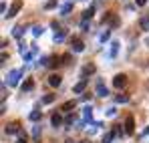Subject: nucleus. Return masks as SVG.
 I'll list each match as a JSON object with an SVG mask.
<instances>
[{
  "instance_id": "obj_1",
  "label": "nucleus",
  "mask_w": 149,
  "mask_h": 143,
  "mask_svg": "<svg viewBox=\"0 0 149 143\" xmlns=\"http://www.w3.org/2000/svg\"><path fill=\"white\" fill-rule=\"evenodd\" d=\"M20 77H22V71H20V69L10 71V75H8V85H10V87H16L18 81H20Z\"/></svg>"
},
{
  "instance_id": "obj_2",
  "label": "nucleus",
  "mask_w": 149,
  "mask_h": 143,
  "mask_svg": "<svg viewBox=\"0 0 149 143\" xmlns=\"http://www.w3.org/2000/svg\"><path fill=\"white\" fill-rule=\"evenodd\" d=\"M20 8H22V0H14V2H12V6L8 8V12H6V16H4V18H12V16H16Z\"/></svg>"
},
{
  "instance_id": "obj_3",
  "label": "nucleus",
  "mask_w": 149,
  "mask_h": 143,
  "mask_svg": "<svg viewBox=\"0 0 149 143\" xmlns=\"http://www.w3.org/2000/svg\"><path fill=\"white\" fill-rule=\"evenodd\" d=\"M125 133L127 135H133V131H135V121H133V115H129L127 119H125Z\"/></svg>"
},
{
  "instance_id": "obj_4",
  "label": "nucleus",
  "mask_w": 149,
  "mask_h": 143,
  "mask_svg": "<svg viewBox=\"0 0 149 143\" xmlns=\"http://www.w3.org/2000/svg\"><path fill=\"white\" fill-rule=\"evenodd\" d=\"M71 48H73L74 52H83V50H85V45H83V40H81V38H73Z\"/></svg>"
},
{
  "instance_id": "obj_5",
  "label": "nucleus",
  "mask_w": 149,
  "mask_h": 143,
  "mask_svg": "<svg viewBox=\"0 0 149 143\" xmlns=\"http://www.w3.org/2000/svg\"><path fill=\"white\" fill-rule=\"evenodd\" d=\"M125 83H127V77H125V75H115V79H113V85H115L117 89L125 87Z\"/></svg>"
},
{
  "instance_id": "obj_6",
  "label": "nucleus",
  "mask_w": 149,
  "mask_h": 143,
  "mask_svg": "<svg viewBox=\"0 0 149 143\" xmlns=\"http://www.w3.org/2000/svg\"><path fill=\"white\" fill-rule=\"evenodd\" d=\"M8 135H16V133H20V127H18V123H10V125H6V129H4Z\"/></svg>"
},
{
  "instance_id": "obj_7",
  "label": "nucleus",
  "mask_w": 149,
  "mask_h": 143,
  "mask_svg": "<svg viewBox=\"0 0 149 143\" xmlns=\"http://www.w3.org/2000/svg\"><path fill=\"white\" fill-rule=\"evenodd\" d=\"M87 83H89V79H83L81 83H77L73 87V93H83L85 91V87H87Z\"/></svg>"
},
{
  "instance_id": "obj_8",
  "label": "nucleus",
  "mask_w": 149,
  "mask_h": 143,
  "mask_svg": "<svg viewBox=\"0 0 149 143\" xmlns=\"http://www.w3.org/2000/svg\"><path fill=\"white\" fill-rule=\"evenodd\" d=\"M97 95H99V97H107V95H109V89L103 85V81L97 83Z\"/></svg>"
},
{
  "instance_id": "obj_9",
  "label": "nucleus",
  "mask_w": 149,
  "mask_h": 143,
  "mask_svg": "<svg viewBox=\"0 0 149 143\" xmlns=\"http://www.w3.org/2000/svg\"><path fill=\"white\" fill-rule=\"evenodd\" d=\"M49 85L50 87H58V85H61V75H56V73L50 75L49 77Z\"/></svg>"
},
{
  "instance_id": "obj_10",
  "label": "nucleus",
  "mask_w": 149,
  "mask_h": 143,
  "mask_svg": "<svg viewBox=\"0 0 149 143\" xmlns=\"http://www.w3.org/2000/svg\"><path fill=\"white\" fill-rule=\"evenodd\" d=\"M139 24H141V30H149V14H143Z\"/></svg>"
},
{
  "instance_id": "obj_11",
  "label": "nucleus",
  "mask_w": 149,
  "mask_h": 143,
  "mask_svg": "<svg viewBox=\"0 0 149 143\" xmlns=\"http://www.w3.org/2000/svg\"><path fill=\"white\" fill-rule=\"evenodd\" d=\"M22 32H24V26H22V24H18V26H14L12 36H14V38H20V36H22Z\"/></svg>"
},
{
  "instance_id": "obj_12",
  "label": "nucleus",
  "mask_w": 149,
  "mask_h": 143,
  "mask_svg": "<svg viewBox=\"0 0 149 143\" xmlns=\"http://www.w3.org/2000/svg\"><path fill=\"white\" fill-rule=\"evenodd\" d=\"M50 123H52V127H58V125L63 123V117H61L58 113H54V115L50 117Z\"/></svg>"
},
{
  "instance_id": "obj_13",
  "label": "nucleus",
  "mask_w": 149,
  "mask_h": 143,
  "mask_svg": "<svg viewBox=\"0 0 149 143\" xmlns=\"http://www.w3.org/2000/svg\"><path fill=\"white\" fill-rule=\"evenodd\" d=\"M91 117H93V109H91V107H85V109H83V119L91 121Z\"/></svg>"
},
{
  "instance_id": "obj_14",
  "label": "nucleus",
  "mask_w": 149,
  "mask_h": 143,
  "mask_svg": "<svg viewBox=\"0 0 149 143\" xmlns=\"http://www.w3.org/2000/svg\"><path fill=\"white\" fill-rule=\"evenodd\" d=\"M74 105H77L74 101H67V103H65V105L61 107V111H65V113H69L71 109H74Z\"/></svg>"
},
{
  "instance_id": "obj_15",
  "label": "nucleus",
  "mask_w": 149,
  "mask_h": 143,
  "mask_svg": "<svg viewBox=\"0 0 149 143\" xmlns=\"http://www.w3.org/2000/svg\"><path fill=\"white\" fill-rule=\"evenodd\" d=\"M93 12H95V8L91 6V8H87L85 12H83V20H91V16H93Z\"/></svg>"
},
{
  "instance_id": "obj_16",
  "label": "nucleus",
  "mask_w": 149,
  "mask_h": 143,
  "mask_svg": "<svg viewBox=\"0 0 149 143\" xmlns=\"http://www.w3.org/2000/svg\"><path fill=\"white\" fill-rule=\"evenodd\" d=\"M117 50H119V43L115 40V43H111V59L117 57Z\"/></svg>"
},
{
  "instance_id": "obj_17",
  "label": "nucleus",
  "mask_w": 149,
  "mask_h": 143,
  "mask_svg": "<svg viewBox=\"0 0 149 143\" xmlns=\"http://www.w3.org/2000/svg\"><path fill=\"white\" fill-rule=\"evenodd\" d=\"M71 10H73V4H71V2H69V4H65V6H63V8H61V14H63V16H67V14H69V12H71Z\"/></svg>"
},
{
  "instance_id": "obj_18",
  "label": "nucleus",
  "mask_w": 149,
  "mask_h": 143,
  "mask_svg": "<svg viewBox=\"0 0 149 143\" xmlns=\"http://www.w3.org/2000/svg\"><path fill=\"white\" fill-rule=\"evenodd\" d=\"M113 137H115V133H113V131L105 133V135H103V143H111V141H113Z\"/></svg>"
},
{
  "instance_id": "obj_19",
  "label": "nucleus",
  "mask_w": 149,
  "mask_h": 143,
  "mask_svg": "<svg viewBox=\"0 0 149 143\" xmlns=\"http://www.w3.org/2000/svg\"><path fill=\"white\" fill-rule=\"evenodd\" d=\"M36 50H38V48H36L34 45H32V47H30V52H28V54L24 57V61H32V57L36 54Z\"/></svg>"
},
{
  "instance_id": "obj_20",
  "label": "nucleus",
  "mask_w": 149,
  "mask_h": 143,
  "mask_svg": "<svg viewBox=\"0 0 149 143\" xmlns=\"http://www.w3.org/2000/svg\"><path fill=\"white\" fill-rule=\"evenodd\" d=\"M42 32H45V28H42V26H38V24H36V26H32V34H34V36H40Z\"/></svg>"
},
{
  "instance_id": "obj_21",
  "label": "nucleus",
  "mask_w": 149,
  "mask_h": 143,
  "mask_svg": "<svg viewBox=\"0 0 149 143\" xmlns=\"http://www.w3.org/2000/svg\"><path fill=\"white\" fill-rule=\"evenodd\" d=\"M32 137L38 141V137H40V125H36V127H32Z\"/></svg>"
},
{
  "instance_id": "obj_22",
  "label": "nucleus",
  "mask_w": 149,
  "mask_h": 143,
  "mask_svg": "<svg viewBox=\"0 0 149 143\" xmlns=\"http://www.w3.org/2000/svg\"><path fill=\"white\" fill-rule=\"evenodd\" d=\"M40 117H42V113H40V111H32V113H30V121H38Z\"/></svg>"
},
{
  "instance_id": "obj_23",
  "label": "nucleus",
  "mask_w": 149,
  "mask_h": 143,
  "mask_svg": "<svg viewBox=\"0 0 149 143\" xmlns=\"http://www.w3.org/2000/svg\"><path fill=\"white\" fill-rule=\"evenodd\" d=\"M115 101H117V103H127L129 97H127V95H117V97H115Z\"/></svg>"
},
{
  "instance_id": "obj_24",
  "label": "nucleus",
  "mask_w": 149,
  "mask_h": 143,
  "mask_svg": "<svg viewBox=\"0 0 149 143\" xmlns=\"http://www.w3.org/2000/svg\"><path fill=\"white\" fill-rule=\"evenodd\" d=\"M32 87H34V83H32V81H26L24 85H22V91H30Z\"/></svg>"
},
{
  "instance_id": "obj_25",
  "label": "nucleus",
  "mask_w": 149,
  "mask_h": 143,
  "mask_svg": "<svg viewBox=\"0 0 149 143\" xmlns=\"http://www.w3.org/2000/svg\"><path fill=\"white\" fill-rule=\"evenodd\" d=\"M83 73H85V75H91V73H95V67H93V65H87V67L83 69Z\"/></svg>"
},
{
  "instance_id": "obj_26",
  "label": "nucleus",
  "mask_w": 149,
  "mask_h": 143,
  "mask_svg": "<svg viewBox=\"0 0 149 143\" xmlns=\"http://www.w3.org/2000/svg\"><path fill=\"white\" fill-rule=\"evenodd\" d=\"M63 38H65V32H63V30H58V32L54 34V40H56V43H61Z\"/></svg>"
},
{
  "instance_id": "obj_27",
  "label": "nucleus",
  "mask_w": 149,
  "mask_h": 143,
  "mask_svg": "<svg viewBox=\"0 0 149 143\" xmlns=\"http://www.w3.org/2000/svg\"><path fill=\"white\" fill-rule=\"evenodd\" d=\"M54 101V95H47V97H42V103L45 105H49V103H52Z\"/></svg>"
},
{
  "instance_id": "obj_28",
  "label": "nucleus",
  "mask_w": 149,
  "mask_h": 143,
  "mask_svg": "<svg viewBox=\"0 0 149 143\" xmlns=\"http://www.w3.org/2000/svg\"><path fill=\"white\" fill-rule=\"evenodd\" d=\"M109 36H111V32H109V30H105V32H103V34L99 36V38H101V43H105V40H109Z\"/></svg>"
},
{
  "instance_id": "obj_29",
  "label": "nucleus",
  "mask_w": 149,
  "mask_h": 143,
  "mask_svg": "<svg viewBox=\"0 0 149 143\" xmlns=\"http://www.w3.org/2000/svg\"><path fill=\"white\" fill-rule=\"evenodd\" d=\"M117 111H115V107H111V109H107V117H113Z\"/></svg>"
},
{
  "instance_id": "obj_30",
  "label": "nucleus",
  "mask_w": 149,
  "mask_h": 143,
  "mask_svg": "<svg viewBox=\"0 0 149 143\" xmlns=\"http://www.w3.org/2000/svg\"><path fill=\"white\" fill-rule=\"evenodd\" d=\"M54 6H56V2H54V0H49V2H47V6H45V8H54Z\"/></svg>"
},
{
  "instance_id": "obj_31",
  "label": "nucleus",
  "mask_w": 149,
  "mask_h": 143,
  "mask_svg": "<svg viewBox=\"0 0 149 143\" xmlns=\"http://www.w3.org/2000/svg\"><path fill=\"white\" fill-rule=\"evenodd\" d=\"M81 28L87 32V28H89V20H83V22H81Z\"/></svg>"
},
{
  "instance_id": "obj_32",
  "label": "nucleus",
  "mask_w": 149,
  "mask_h": 143,
  "mask_svg": "<svg viewBox=\"0 0 149 143\" xmlns=\"http://www.w3.org/2000/svg\"><path fill=\"white\" fill-rule=\"evenodd\" d=\"M73 121H74V115H67V123L69 125H73Z\"/></svg>"
},
{
  "instance_id": "obj_33",
  "label": "nucleus",
  "mask_w": 149,
  "mask_h": 143,
  "mask_svg": "<svg viewBox=\"0 0 149 143\" xmlns=\"http://www.w3.org/2000/svg\"><path fill=\"white\" fill-rule=\"evenodd\" d=\"M145 2H147V0H135V4H137V6H145Z\"/></svg>"
},
{
  "instance_id": "obj_34",
  "label": "nucleus",
  "mask_w": 149,
  "mask_h": 143,
  "mask_svg": "<svg viewBox=\"0 0 149 143\" xmlns=\"http://www.w3.org/2000/svg\"><path fill=\"white\" fill-rule=\"evenodd\" d=\"M143 135H149V125L145 127V129H143Z\"/></svg>"
},
{
  "instance_id": "obj_35",
  "label": "nucleus",
  "mask_w": 149,
  "mask_h": 143,
  "mask_svg": "<svg viewBox=\"0 0 149 143\" xmlns=\"http://www.w3.org/2000/svg\"><path fill=\"white\" fill-rule=\"evenodd\" d=\"M16 143H26V137H20V139H18Z\"/></svg>"
}]
</instances>
